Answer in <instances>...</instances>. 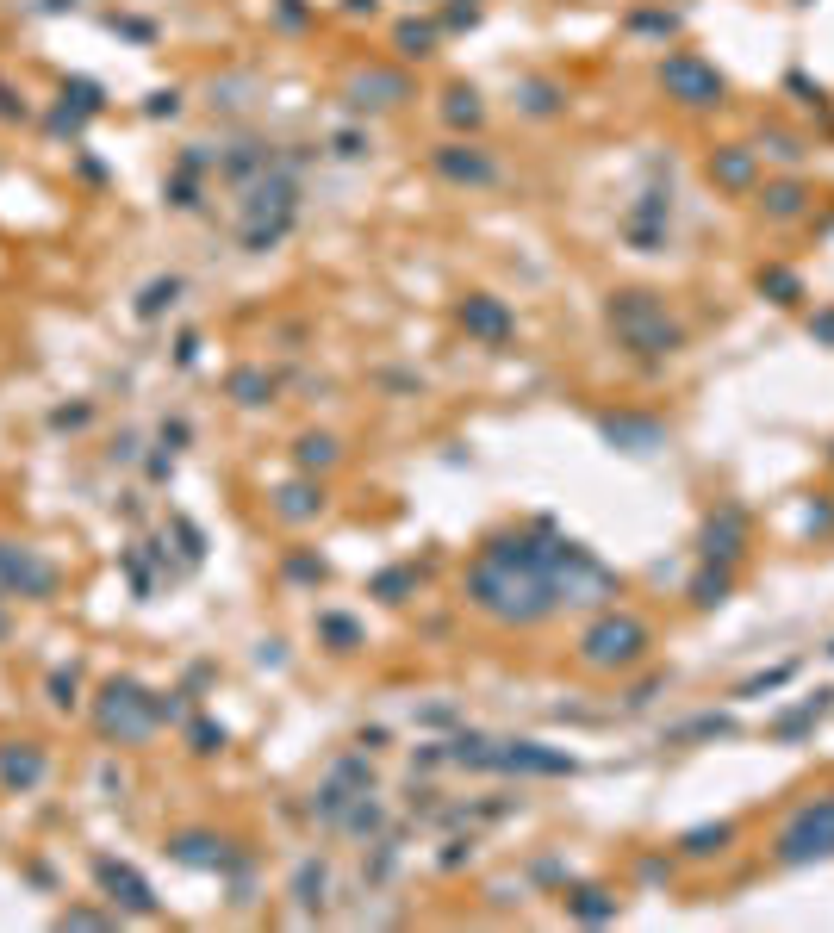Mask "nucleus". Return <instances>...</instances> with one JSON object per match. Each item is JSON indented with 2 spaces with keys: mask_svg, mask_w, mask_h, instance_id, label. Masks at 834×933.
I'll return each mask as SVG.
<instances>
[{
  "mask_svg": "<svg viewBox=\"0 0 834 933\" xmlns=\"http://www.w3.org/2000/svg\"><path fill=\"white\" fill-rule=\"evenodd\" d=\"M642 641H648L642 622H629V616H623V622H604V629L586 635V660H592V666H623V660L642 654Z\"/></svg>",
  "mask_w": 834,
  "mask_h": 933,
  "instance_id": "nucleus-1",
  "label": "nucleus"
},
{
  "mask_svg": "<svg viewBox=\"0 0 834 933\" xmlns=\"http://www.w3.org/2000/svg\"><path fill=\"white\" fill-rule=\"evenodd\" d=\"M822 840H834V803H822V822H816V809L803 815V828L785 840V853H791V859H797V853H828Z\"/></svg>",
  "mask_w": 834,
  "mask_h": 933,
  "instance_id": "nucleus-2",
  "label": "nucleus"
},
{
  "mask_svg": "<svg viewBox=\"0 0 834 933\" xmlns=\"http://www.w3.org/2000/svg\"><path fill=\"white\" fill-rule=\"evenodd\" d=\"M666 81H673V88H685L691 100H710V94H716V81H710V75H698L691 63H673V69H666Z\"/></svg>",
  "mask_w": 834,
  "mask_h": 933,
  "instance_id": "nucleus-3",
  "label": "nucleus"
}]
</instances>
